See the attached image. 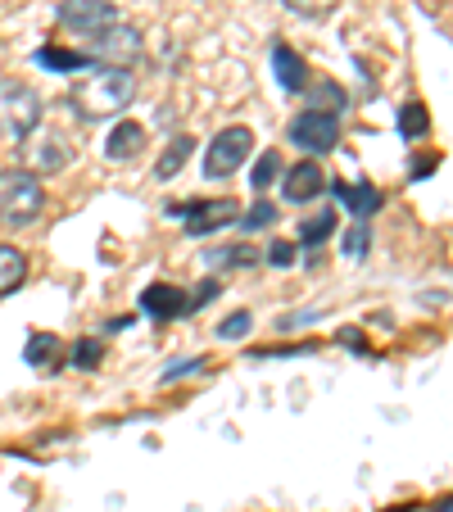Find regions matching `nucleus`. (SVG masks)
<instances>
[{
	"label": "nucleus",
	"mask_w": 453,
	"mask_h": 512,
	"mask_svg": "<svg viewBox=\"0 0 453 512\" xmlns=\"http://www.w3.org/2000/svg\"><path fill=\"white\" fill-rule=\"evenodd\" d=\"M136 96V78L132 68H87L73 87H68V105H73V114L82 118V123H105L109 114H123L127 105H132Z\"/></svg>",
	"instance_id": "f257e3e1"
},
{
	"label": "nucleus",
	"mask_w": 453,
	"mask_h": 512,
	"mask_svg": "<svg viewBox=\"0 0 453 512\" xmlns=\"http://www.w3.org/2000/svg\"><path fill=\"white\" fill-rule=\"evenodd\" d=\"M46 209V186L32 168H5L0 173V223L5 227H32Z\"/></svg>",
	"instance_id": "f03ea898"
},
{
	"label": "nucleus",
	"mask_w": 453,
	"mask_h": 512,
	"mask_svg": "<svg viewBox=\"0 0 453 512\" xmlns=\"http://www.w3.org/2000/svg\"><path fill=\"white\" fill-rule=\"evenodd\" d=\"M41 96L37 87L19 78H0V141H28L41 127Z\"/></svg>",
	"instance_id": "7ed1b4c3"
},
{
	"label": "nucleus",
	"mask_w": 453,
	"mask_h": 512,
	"mask_svg": "<svg viewBox=\"0 0 453 512\" xmlns=\"http://www.w3.org/2000/svg\"><path fill=\"white\" fill-rule=\"evenodd\" d=\"M254 155V132L250 127H222L218 136L209 141V155H204V177L209 182H222V177H232L245 159Z\"/></svg>",
	"instance_id": "20e7f679"
},
{
	"label": "nucleus",
	"mask_w": 453,
	"mask_h": 512,
	"mask_svg": "<svg viewBox=\"0 0 453 512\" xmlns=\"http://www.w3.org/2000/svg\"><path fill=\"white\" fill-rule=\"evenodd\" d=\"M290 141H295L299 150H309V155H327V150L340 145V118L327 114V109H304V114H295V123H290Z\"/></svg>",
	"instance_id": "39448f33"
},
{
	"label": "nucleus",
	"mask_w": 453,
	"mask_h": 512,
	"mask_svg": "<svg viewBox=\"0 0 453 512\" xmlns=\"http://www.w3.org/2000/svg\"><path fill=\"white\" fill-rule=\"evenodd\" d=\"M59 23H64L68 32H82V37L96 41L100 32H109L118 23V10L109 0H64V5H59Z\"/></svg>",
	"instance_id": "423d86ee"
},
{
	"label": "nucleus",
	"mask_w": 453,
	"mask_h": 512,
	"mask_svg": "<svg viewBox=\"0 0 453 512\" xmlns=\"http://www.w3.org/2000/svg\"><path fill=\"white\" fill-rule=\"evenodd\" d=\"M141 32L132 28V23H114L109 32H100L96 41H91V55L100 59V64L109 68H132L136 59H141Z\"/></svg>",
	"instance_id": "0eeeda50"
},
{
	"label": "nucleus",
	"mask_w": 453,
	"mask_h": 512,
	"mask_svg": "<svg viewBox=\"0 0 453 512\" xmlns=\"http://www.w3.org/2000/svg\"><path fill=\"white\" fill-rule=\"evenodd\" d=\"M173 213H182V218H186V232H191V236H209V232L232 227L236 218H241V204L222 195V200H195V204L173 209Z\"/></svg>",
	"instance_id": "6e6552de"
},
{
	"label": "nucleus",
	"mask_w": 453,
	"mask_h": 512,
	"mask_svg": "<svg viewBox=\"0 0 453 512\" xmlns=\"http://www.w3.org/2000/svg\"><path fill=\"white\" fill-rule=\"evenodd\" d=\"M322 191H327V173H322L313 159L295 164V168L286 173V182H281V195H286L290 204H309V200H318Z\"/></svg>",
	"instance_id": "1a4fd4ad"
},
{
	"label": "nucleus",
	"mask_w": 453,
	"mask_h": 512,
	"mask_svg": "<svg viewBox=\"0 0 453 512\" xmlns=\"http://www.w3.org/2000/svg\"><path fill=\"white\" fill-rule=\"evenodd\" d=\"M141 309L150 313V318L168 322V318H182V313H191V300H186L177 286H168V281H155V286H145Z\"/></svg>",
	"instance_id": "9d476101"
},
{
	"label": "nucleus",
	"mask_w": 453,
	"mask_h": 512,
	"mask_svg": "<svg viewBox=\"0 0 453 512\" xmlns=\"http://www.w3.org/2000/svg\"><path fill=\"white\" fill-rule=\"evenodd\" d=\"M141 150H145V127L132 123V118L114 123V132H109V141H105V159H114V164H127V159H136Z\"/></svg>",
	"instance_id": "9b49d317"
},
{
	"label": "nucleus",
	"mask_w": 453,
	"mask_h": 512,
	"mask_svg": "<svg viewBox=\"0 0 453 512\" xmlns=\"http://www.w3.org/2000/svg\"><path fill=\"white\" fill-rule=\"evenodd\" d=\"M272 68H277V82L286 91H309V64H304V55L299 50H290V46H277L272 50Z\"/></svg>",
	"instance_id": "f8f14e48"
},
{
	"label": "nucleus",
	"mask_w": 453,
	"mask_h": 512,
	"mask_svg": "<svg viewBox=\"0 0 453 512\" xmlns=\"http://www.w3.org/2000/svg\"><path fill=\"white\" fill-rule=\"evenodd\" d=\"M331 191L340 195V200L349 204V209L358 213V223H367L376 209H381V191L376 186H367V182H358V186H345V182H331Z\"/></svg>",
	"instance_id": "ddd939ff"
},
{
	"label": "nucleus",
	"mask_w": 453,
	"mask_h": 512,
	"mask_svg": "<svg viewBox=\"0 0 453 512\" xmlns=\"http://www.w3.org/2000/svg\"><path fill=\"white\" fill-rule=\"evenodd\" d=\"M28 281V259H23L19 245H0V300L14 295V290Z\"/></svg>",
	"instance_id": "4468645a"
},
{
	"label": "nucleus",
	"mask_w": 453,
	"mask_h": 512,
	"mask_svg": "<svg viewBox=\"0 0 453 512\" xmlns=\"http://www.w3.org/2000/svg\"><path fill=\"white\" fill-rule=\"evenodd\" d=\"M191 150H195V136H186V132L173 136V141H168V150L159 155V164H155V177H164V182H168V177H177L186 168V159H191Z\"/></svg>",
	"instance_id": "2eb2a0df"
},
{
	"label": "nucleus",
	"mask_w": 453,
	"mask_h": 512,
	"mask_svg": "<svg viewBox=\"0 0 453 512\" xmlns=\"http://www.w3.org/2000/svg\"><path fill=\"white\" fill-rule=\"evenodd\" d=\"M59 336H50V331H37V336L28 340V349H23V354H28V363L32 368H46V372H55L59 368Z\"/></svg>",
	"instance_id": "dca6fc26"
},
{
	"label": "nucleus",
	"mask_w": 453,
	"mask_h": 512,
	"mask_svg": "<svg viewBox=\"0 0 453 512\" xmlns=\"http://www.w3.org/2000/svg\"><path fill=\"white\" fill-rule=\"evenodd\" d=\"M32 164H37V177L41 173H55V168H64L68 164V150H64V141L59 136H46V141H32Z\"/></svg>",
	"instance_id": "f3484780"
},
{
	"label": "nucleus",
	"mask_w": 453,
	"mask_h": 512,
	"mask_svg": "<svg viewBox=\"0 0 453 512\" xmlns=\"http://www.w3.org/2000/svg\"><path fill=\"white\" fill-rule=\"evenodd\" d=\"M331 232H336V209L313 213V218H304V223H299V245L318 250L322 241H331Z\"/></svg>",
	"instance_id": "a211bd4d"
},
{
	"label": "nucleus",
	"mask_w": 453,
	"mask_h": 512,
	"mask_svg": "<svg viewBox=\"0 0 453 512\" xmlns=\"http://www.w3.org/2000/svg\"><path fill=\"white\" fill-rule=\"evenodd\" d=\"M37 64H41V68H55V73H73V68H87V64H91V55L46 46V50H37Z\"/></svg>",
	"instance_id": "6ab92c4d"
},
{
	"label": "nucleus",
	"mask_w": 453,
	"mask_h": 512,
	"mask_svg": "<svg viewBox=\"0 0 453 512\" xmlns=\"http://www.w3.org/2000/svg\"><path fill=\"white\" fill-rule=\"evenodd\" d=\"M204 263H209V268H250V263H259V250H250V245H227V250L204 254Z\"/></svg>",
	"instance_id": "aec40b11"
},
{
	"label": "nucleus",
	"mask_w": 453,
	"mask_h": 512,
	"mask_svg": "<svg viewBox=\"0 0 453 512\" xmlns=\"http://www.w3.org/2000/svg\"><path fill=\"white\" fill-rule=\"evenodd\" d=\"M309 100H313V109H327V114H340L349 96L336 87V82H309Z\"/></svg>",
	"instance_id": "412c9836"
},
{
	"label": "nucleus",
	"mask_w": 453,
	"mask_h": 512,
	"mask_svg": "<svg viewBox=\"0 0 453 512\" xmlns=\"http://www.w3.org/2000/svg\"><path fill=\"white\" fill-rule=\"evenodd\" d=\"M426 127H431V118H426V105H422V100H413V105L399 109V136L417 141V136H426Z\"/></svg>",
	"instance_id": "4be33fe9"
},
{
	"label": "nucleus",
	"mask_w": 453,
	"mask_h": 512,
	"mask_svg": "<svg viewBox=\"0 0 453 512\" xmlns=\"http://www.w3.org/2000/svg\"><path fill=\"white\" fill-rule=\"evenodd\" d=\"M277 177H281V155H277V150H263L259 164H254V177H250L254 195H263L272 182H277Z\"/></svg>",
	"instance_id": "5701e85b"
},
{
	"label": "nucleus",
	"mask_w": 453,
	"mask_h": 512,
	"mask_svg": "<svg viewBox=\"0 0 453 512\" xmlns=\"http://www.w3.org/2000/svg\"><path fill=\"white\" fill-rule=\"evenodd\" d=\"M277 223V204H268V200H254L250 204V213H245V232H268V227Z\"/></svg>",
	"instance_id": "b1692460"
},
{
	"label": "nucleus",
	"mask_w": 453,
	"mask_h": 512,
	"mask_svg": "<svg viewBox=\"0 0 453 512\" xmlns=\"http://www.w3.org/2000/svg\"><path fill=\"white\" fill-rule=\"evenodd\" d=\"M340 0H286V10L299 14V19H327Z\"/></svg>",
	"instance_id": "393cba45"
},
{
	"label": "nucleus",
	"mask_w": 453,
	"mask_h": 512,
	"mask_svg": "<svg viewBox=\"0 0 453 512\" xmlns=\"http://www.w3.org/2000/svg\"><path fill=\"white\" fill-rule=\"evenodd\" d=\"M367 245H372V232H367V223H354V227H349V236H345V254H349V259H363Z\"/></svg>",
	"instance_id": "a878e982"
},
{
	"label": "nucleus",
	"mask_w": 453,
	"mask_h": 512,
	"mask_svg": "<svg viewBox=\"0 0 453 512\" xmlns=\"http://www.w3.org/2000/svg\"><path fill=\"white\" fill-rule=\"evenodd\" d=\"M250 322H254V318L241 309V313H232V318L222 322V327H218V336H222V340H241L245 331H250Z\"/></svg>",
	"instance_id": "bb28decb"
},
{
	"label": "nucleus",
	"mask_w": 453,
	"mask_h": 512,
	"mask_svg": "<svg viewBox=\"0 0 453 512\" xmlns=\"http://www.w3.org/2000/svg\"><path fill=\"white\" fill-rule=\"evenodd\" d=\"M100 354H105V349H100V340H82V345L73 349V363H78V368H96Z\"/></svg>",
	"instance_id": "cd10ccee"
},
{
	"label": "nucleus",
	"mask_w": 453,
	"mask_h": 512,
	"mask_svg": "<svg viewBox=\"0 0 453 512\" xmlns=\"http://www.w3.org/2000/svg\"><path fill=\"white\" fill-rule=\"evenodd\" d=\"M295 259H299V245H290V241H272L268 263H277V268H290Z\"/></svg>",
	"instance_id": "c85d7f7f"
},
{
	"label": "nucleus",
	"mask_w": 453,
	"mask_h": 512,
	"mask_svg": "<svg viewBox=\"0 0 453 512\" xmlns=\"http://www.w3.org/2000/svg\"><path fill=\"white\" fill-rule=\"evenodd\" d=\"M218 290H222V281L204 277V281H200V290H195V295H191V313H195V309H204V304H209L213 295H218Z\"/></svg>",
	"instance_id": "c756f323"
},
{
	"label": "nucleus",
	"mask_w": 453,
	"mask_h": 512,
	"mask_svg": "<svg viewBox=\"0 0 453 512\" xmlns=\"http://www.w3.org/2000/svg\"><path fill=\"white\" fill-rule=\"evenodd\" d=\"M195 368H204L200 358H186V363H173V368L164 372V381H177V377H186V372H195Z\"/></svg>",
	"instance_id": "7c9ffc66"
},
{
	"label": "nucleus",
	"mask_w": 453,
	"mask_h": 512,
	"mask_svg": "<svg viewBox=\"0 0 453 512\" xmlns=\"http://www.w3.org/2000/svg\"><path fill=\"white\" fill-rule=\"evenodd\" d=\"M440 512H453V503H444V508H440Z\"/></svg>",
	"instance_id": "2f4dec72"
}]
</instances>
